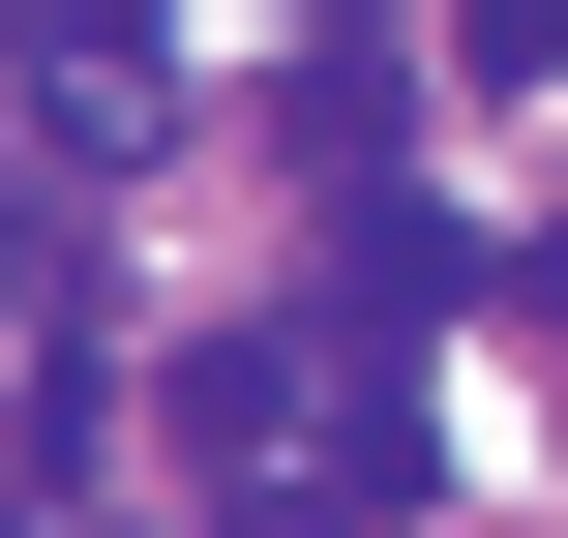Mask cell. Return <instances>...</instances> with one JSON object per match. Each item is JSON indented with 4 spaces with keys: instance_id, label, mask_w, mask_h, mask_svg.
Returning a JSON list of instances; mask_svg holds the SVG:
<instances>
[{
    "instance_id": "6da1fadb",
    "label": "cell",
    "mask_w": 568,
    "mask_h": 538,
    "mask_svg": "<svg viewBox=\"0 0 568 538\" xmlns=\"http://www.w3.org/2000/svg\"><path fill=\"white\" fill-rule=\"evenodd\" d=\"M449 300H479V240H449L419 180H359V210H329V359H359V389H419V329H449Z\"/></svg>"
},
{
    "instance_id": "7a4b0ae2",
    "label": "cell",
    "mask_w": 568,
    "mask_h": 538,
    "mask_svg": "<svg viewBox=\"0 0 568 538\" xmlns=\"http://www.w3.org/2000/svg\"><path fill=\"white\" fill-rule=\"evenodd\" d=\"M210 538H359V479H270V509H210Z\"/></svg>"
},
{
    "instance_id": "3957f363",
    "label": "cell",
    "mask_w": 568,
    "mask_h": 538,
    "mask_svg": "<svg viewBox=\"0 0 568 538\" xmlns=\"http://www.w3.org/2000/svg\"><path fill=\"white\" fill-rule=\"evenodd\" d=\"M539 329H568V240H539Z\"/></svg>"
}]
</instances>
